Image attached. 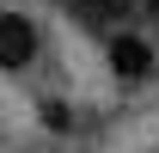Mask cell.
<instances>
[{
  "label": "cell",
  "mask_w": 159,
  "mask_h": 153,
  "mask_svg": "<svg viewBox=\"0 0 159 153\" xmlns=\"http://www.w3.org/2000/svg\"><path fill=\"white\" fill-rule=\"evenodd\" d=\"M37 61V25L25 12H0V67L6 74H25Z\"/></svg>",
  "instance_id": "obj_1"
},
{
  "label": "cell",
  "mask_w": 159,
  "mask_h": 153,
  "mask_svg": "<svg viewBox=\"0 0 159 153\" xmlns=\"http://www.w3.org/2000/svg\"><path fill=\"white\" fill-rule=\"evenodd\" d=\"M110 67H116V80H147V74H153V49H147V37L116 31V37H110Z\"/></svg>",
  "instance_id": "obj_2"
},
{
  "label": "cell",
  "mask_w": 159,
  "mask_h": 153,
  "mask_svg": "<svg viewBox=\"0 0 159 153\" xmlns=\"http://www.w3.org/2000/svg\"><path fill=\"white\" fill-rule=\"evenodd\" d=\"M74 6H80V12H86L92 25H110V19H122L135 0H74Z\"/></svg>",
  "instance_id": "obj_3"
},
{
  "label": "cell",
  "mask_w": 159,
  "mask_h": 153,
  "mask_svg": "<svg viewBox=\"0 0 159 153\" xmlns=\"http://www.w3.org/2000/svg\"><path fill=\"white\" fill-rule=\"evenodd\" d=\"M147 12H153V19H159V0H147Z\"/></svg>",
  "instance_id": "obj_4"
}]
</instances>
